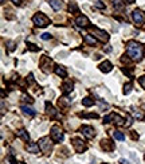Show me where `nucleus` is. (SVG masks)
Instances as JSON below:
<instances>
[{
    "instance_id": "a211bd4d",
    "label": "nucleus",
    "mask_w": 145,
    "mask_h": 164,
    "mask_svg": "<svg viewBox=\"0 0 145 164\" xmlns=\"http://www.w3.org/2000/svg\"><path fill=\"white\" fill-rule=\"evenodd\" d=\"M110 116H112V120L117 126H121L125 124V122H124V117H121V116H118L117 113H110Z\"/></svg>"
},
{
    "instance_id": "f03ea898",
    "label": "nucleus",
    "mask_w": 145,
    "mask_h": 164,
    "mask_svg": "<svg viewBox=\"0 0 145 164\" xmlns=\"http://www.w3.org/2000/svg\"><path fill=\"white\" fill-rule=\"evenodd\" d=\"M32 22H34V24H35V26L42 27V28H43V27H47L50 24V19L47 18L45 13H42V12L35 13V15L32 16Z\"/></svg>"
},
{
    "instance_id": "c9c22d12",
    "label": "nucleus",
    "mask_w": 145,
    "mask_h": 164,
    "mask_svg": "<svg viewBox=\"0 0 145 164\" xmlns=\"http://www.w3.org/2000/svg\"><path fill=\"white\" fill-rule=\"evenodd\" d=\"M13 3H15V4H20V0H12Z\"/></svg>"
},
{
    "instance_id": "4be33fe9",
    "label": "nucleus",
    "mask_w": 145,
    "mask_h": 164,
    "mask_svg": "<svg viewBox=\"0 0 145 164\" xmlns=\"http://www.w3.org/2000/svg\"><path fill=\"white\" fill-rule=\"evenodd\" d=\"M83 39H85V42L87 44H90V46H94V44L97 43V39L94 38V36H92V35H87V34L83 36Z\"/></svg>"
},
{
    "instance_id": "5701e85b",
    "label": "nucleus",
    "mask_w": 145,
    "mask_h": 164,
    "mask_svg": "<svg viewBox=\"0 0 145 164\" xmlns=\"http://www.w3.org/2000/svg\"><path fill=\"white\" fill-rule=\"evenodd\" d=\"M113 136H114V139L118 140V141H124V140H125V135H124V133H121V132H118V131L113 132Z\"/></svg>"
},
{
    "instance_id": "aec40b11",
    "label": "nucleus",
    "mask_w": 145,
    "mask_h": 164,
    "mask_svg": "<svg viewBox=\"0 0 145 164\" xmlns=\"http://www.w3.org/2000/svg\"><path fill=\"white\" fill-rule=\"evenodd\" d=\"M18 137L24 140V141H30V133L27 132L24 128H22V129H19L18 131Z\"/></svg>"
},
{
    "instance_id": "4c0bfd02",
    "label": "nucleus",
    "mask_w": 145,
    "mask_h": 164,
    "mask_svg": "<svg viewBox=\"0 0 145 164\" xmlns=\"http://www.w3.org/2000/svg\"><path fill=\"white\" fill-rule=\"evenodd\" d=\"M19 164H24V163H19Z\"/></svg>"
},
{
    "instance_id": "58836bf2",
    "label": "nucleus",
    "mask_w": 145,
    "mask_h": 164,
    "mask_svg": "<svg viewBox=\"0 0 145 164\" xmlns=\"http://www.w3.org/2000/svg\"><path fill=\"white\" fill-rule=\"evenodd\" d=\"M144 159H145V156H144Z\"/></svg>"
},
{
    "instance_id": "6ab92c4d",
    "label": "nucleus",
    "mask_w": 145,
    "mask_h": 164,
    "mask_svg": "<svg viewBox=\"0 0 145 164\" xmlns=\"http://www.w3.org/2000/svg\"><path fill=\"white\" fill-rule=\"evenodd\" d=\"M22 112L24 113L26 116H30V117H32V116H35L36 114V112L34 110V109L31 106H28V105H22Z\"/></svg>"
},
{
    "instance_id": "f257e3e1",
    "label": "nucleus",
    "mask_w": 145,
    "mask_h": 164,
    "mask_svg": "<svg viewBox=\"0 0 145 164\" xmlns=\"http://www.w3.org/2000/svg\"><path fill=\"white\" fill-rule=\"evenodd\" d=\"M126 54L133 61H141L145 55V47L136 40H129L126 43Z\"/></svg>"
},
{
    "instance_id": "9d476101",
    "label": "nucleus",
    "mask_w": 145,
    "mask_h": 164,
    "mask_svg": "<svg viewBox=\"0 0 145 164\" xmlns=\"http://www.w3.org/2000/svg\"><path fill=\"white\" fill-rule=\"evenodd\" d=\"M101 148L106 152H112L116 149V145H114V143H112L110 140L105 139V140H101Z\"/></svg>"
},
{
    "instance_id": "4468645a",
    "label": "nucleus",
    "mask_w": 145,
    "mask_h": 164,
    "mask_svg": "<svg viewBox=\"0 0 145 164\" xmlns=\"http://www.w3.org/2000/svg\"><path fill=\"white\" fill-rule=\"evenodd\" d=\"M46 110H47V113L51 116V117H59V114H58V112H56V109L54 108L49 101L46 102Z\"/></svg>"
},
{
    "instance_id": "f704fd0d",
    "label": "nucleus",
    "mask_w": 145,
    "mask_h": 164,
    "mask_svg": "<svg viewBox=\"0 0 145 164\" xmlns=\"http://www.w3.org/2000/svg\"><path fill=\"white\" fill-rule=\"evenodd\" d=\"M13 49H15V47H13V43L11 42V43H9V50H11V51H12Z\"/></svg>"
},
{
    "instance_id": "7c9ffc66",
    "label": "nucleus",
    "mask_w": 145,
    "mask_h": 164,
    "mask_svg": "<svg viewBox=\"0 0 145 164\" xmlns=\"http://www.w3.org/2000/svg\"><path fill=\"white\" fill-rule=\"evenodd\" d=\"M94 6H96L97 8H101V9H103V8H105V4H103L102 2H96V4H94Z\"/></svg>"
},
{
    "instance_id": "b1692460",
    "label": "nucleus",
    "mask_w": 145,
    "mask_h": 164,
    "mask_svg": "<svg viewBox=\"0 0 145 164\" xmlns=\"http://www.w3.org/2000/svg\"><path fill=\"white\" fill-rule=\"evenodd\" d=\"M113 7L116 9H122L124 7H125V3H122L121 0H114V2H113Z\"/></svg>"
},
{
    "instance_id": "a878e982",
    "label": "nucleus",
    "mask_w": 145,
    "mask_h": 164,
    "mask_svg": "<svg viewBox=\"0 0 145 164\" xmlns=\"http://www.w3.org/2000/svg\"><path fill=\"white\" fill-rule=\"evenodd\" d=\"M133 116L137 118V120H143V118L145 117V116H144L143 113H141V112L139 110V109H136V110H133Z\"/></svg>"
},
{
    "instance_id": "7ed1b4c3",
    "label": "nucleus",
    "mask_w": 145,
    "mask_h": 164,
    "mask_svg": "<svg viewBox=\"0 0 145 164\" xmlns=\"http://www.w3.org/2000/svg\"><path fill=\"white\" fill-rule=\"evenodd\" d=\"M50 136H51V140L54 143H60L63 141V131L59 125H54L50 131Z\"/></svg>"
},
{
    "instance_id": "bb28decb",
    "label": "nucleus",
    "mask_w": 145,
    "mask_h": 164,
    "mask_svg": "<svg viewBox=\"0 0 145 164\" xmlns=\"http://www.w3.org/2000/svg\"><path fill=\"white\" fill-rule=\"evenodd\" d=\"M130 91H132V84L124 85V94H129Z\"/></svg>"
},
{
    "instance_id": "ddd939ff",
    "label": "nucleus",
    "mask_w": 145,
    "mask_h": 164,
    "mask_svg": "<svg viewBox=\"0 0 145 164\" xmlns=\"http://www.w3.org/2000/svg\"><path fill=\"white\" fill-rule=\"evenodd\" d=\"M26 149L30 153H40V147L38 145V143H30V144H27Z\"/></svg>"
},
{
    "instance_id": "1a4fd4ad",
    "label": "nucleus",
    "mask_w": 145,
    "mask_h": 164,
    "mask_svg": "<svg viewBox=\"0 0 145 164\" xmlns=\"http://www.w3.org/2000/svg\"><path fill=\"white\" fill-rule=\"evenodd\" d=\"M51 65H53V61L50 59L49 57H47V55L42 57V59H40V67H42V70L45 71V73H49V71H50L49 67L51 66Z\"/></svg>"
},
{
    "instance_id": "0eeeda50",
    "label": "nucleus",
    "mask_w": 145,
    "mask_h": 164,
    "mask_svg": "<svg viewBox=\"0 0 145 164\" xmlns=\"http://www.w3.org/2000/svg\"><path fill=\"white\" fill-rule=\"evenodd\" d=\"M38 145L40 147V149H42L43 152H49L50 149H51V140H50V137H42V139H39Z\"/></svg>"
},
{
    "instance_id": "393cba45",
    "label": "nucleus",
    "mask_w": 145,
    "mask_h": 164,
    "mask_svg": "<svg viewBox=\"0 0 145 164\" xmlns=\"http://www.w3.org/2000/svg\"><path fill=\"white\" fill-rule=\"evenodd\" d=\"M69 11L71 12V13H78V11H79V9H78V6H77L74 2L70 3V4H69Z\"/></svg>"
},
{
    "instance_id": "c756f323",
    "label": "nucleus",
    "mask_w": 145,
    "mask_h": 164,
    "mask_svg": "<svg viewBox=\"0 0 145 164\" xmlns=\"http://www.w3.org/2000/svg\"><path fill=\"white\" fill-rule=\"evenodd\" d=\"M40 38H42L43 40H49V39H51V35H50L49 32H45V34H42V35H40Z\"/></svg>"
},
{
    "instance_id": "39448f33",
    "label": "nucleus",
    "mask_w": 145,
    "mask_h": 164,
    "mask_svg": "<svg viewBox=\"0 0 145 164\" xmlns=\"http://www.w3.org/2000/svg\"><path fill=\"white\" fill-rule=\"evenodd\" d=\"M73 147L75 148V151L78 152V153H82V152H85L86 149H87V147L85 144V141H83L82 139H79V137H75V139H73Z\"/></svg>"
},
{
    "instance_id": "dca6fc26",
    "label": "nucleus",
    "mask_w": 145,
    "mask_h": 164,
    "mask_svg": "<svg viewBox=\"0 0 145 164\" xmlns=\"http://www.w3.org/2000/svg\"><path fill=\"white\" fill-rule=\"evenodd\" d=\"M54 71H55V74H56L58 77H60V78H66V77H67V71H66V69H65L63 66H60V65L55 66Z\"/></svg>"
},
{
    "instance_id": "e433bc0d",
    "label": "nucleus",
    "mask_w": 145,
    "mask_h": 164,
    "mask_svg": "<svg viewBox=\"0 0 145 164\" xmlns=\"http://www.w3.org/2000/svg\"><path fill=\"white\" fill-rule=\"evenodd\" d=\"M4 2H5V0H2V3H4Z\"/></svg>"
},
{
    "instance_id": "6e6552de",
    "label": "nucleus",
    "mask_w": 145,
    "mask_h": 164,
    "mask_svg": "<svg viewBox=\"0 0 145 164\" xmlns=\"http://www.w3.org/2000/svg\"><path fill=\"white\" fill-rule=\"evenodd\" d=\"M81 132H82V135L87 139H93L94 136H96V129L90 125H82L81 126Z\"/></svg>"
},
{
    "instance_id": "2eb2a0df",
    "label": "nucleus",
    "mask_w": 145,
    "mask_h": 164,
    "mask_svg": "<svg viewBox=\"0 0 145 164\" xmlns=\"http://www.w3.org/2000/svg\"><path fill=\"white\" fill-rule=\"evenodd\" d=\"M73 89H74V84L71 81H66L65 84L62 85V91L65 94H69V93H71L73 91Z\"/></svg>"
},
{
    "instance_id": "c85d7f7f",
    "label": "nucleus",
    "mask_w": 145,
    "mask_h": 164,
    "mask_svg": "<svg viewBox=\"0 0 145 164\" xmlns=\"http://www.w3.org/2000/svg\"><path fill=\"white\" fill-rule=\"evenodd\" d=\"M81 117H85V118H97L98 114L97 113H89V114H81Z\"/></svg>"
},
{
    "instance_id": "cd10ccee",
    "label": "nucleus",
    "mask_w": 145,
    "mask_h": 164,
    "mask_svg": "<svg viewBox=\"0 0 145 164\" xmlns=\"http://www.w3.org/2000/svg\"><path fill=\"white\" fill-rule=\"evenodd\" d=\"M27 47H28V50H31V51H39V47L36 46V44H34V43H27Z\"/></svg>"
},
{
    "instance_id": "f8f14e48",
    "label": "nucleus",
    "mask_w": 145,
    "mask_h": 164,
    "mask_svg": "<svg viewBox=\"0 0 145 164\" xmlns=\"http://www.w3.org/2000/svg\"><path fill=\"white\" fill-rule=\"evenodd\" d=\"M98 67H100V70L102 71V73H110L112 69H113V65H112V62H109V61H103Z\"/></svg>"
},
{
    "instance_id": "9b49d317",
    "label": "nucleus",
    "mask_w": 145,
    "mask_h": 164,
    "mask_svg": "<svg viewBox=\"0 0 145 164\" xmlns=\"http://www.w3.org/2000/svg\"><path fill=\"white\" fill-rule=\"evenodd\" d=\"M75 24L81 27V28H85V27H87L90 24V22H89V18H87L86 15H79L78 18L75 19Z\"/></svg>"
},
{
    "instance_id": "20e7f679",
    "label": "nucleus",
    "mask_w": 145,
    "mask_h": 164,
    "mask_svg": "<svg viewBox=\"0 0 145 164\" xmlns=\"http://www.w3.org/2000/svg\"><path fill=\"white\" fill-rule=\"evenodd\" d=\"M92 34H93L94 38L100 39L101 42H107V40H109V34H107L106 31H103V30H101V28L93 27V28H92Z\"/></svg>"
},
{
    "instance_id": "2f4dec72",
    "label": "nucleus",
    "mask_w": 145,
    "mask_h": 164,
    "mask_svg": "<svg viewBox=\"0 0 145 164\" xmlns=\"http://www.w3.org/2000/svg\"><path fill=\"white\" fill-rule=\"evenodd\" d=\"M8 162L11 163V164H19V163H18V162H16V160H15V158H13L12 155H9V156H8Z\"/></svg>"
},
{
    "instance_id": "72a5a7b5",
    "label": "nucleus",
    "mask_w": 145,
    "mask_h": 164,
    "mask_svg": "<svg viewBox=\"0 0 145 164\" xmlns=\"http://www.w3.org/2000/svg\"><path fill=\"white\" fill-rule=\"evenodd\" d=\"M134 2H136V0H124V3H126V4H133Z\"/></svg>"
},
{
    "instance_id": "a19ab883",
    "label": "nucleus",
    "mask_w": 145,
    "mask_h": 164,
    "mask_svg": "<svg viewBox=\"0 0 145 164\" xmlns=\"http://www.w3.org/2000/svg\"><path fill=\"white\" fill-rule=\"evenodd\" d=\"M144 118H145V117H144Z\"/></svg>"
},
{
    "instance_id": "473e14b6",
    "label": "nucleus",
    "mask_w": 145,
    "mask_h": 164,
    "mask_svg": "<svg viewBox=\"0 0 145 164\" xmlns=\"http://www.w3.org/2000/svg\"><path fill=\"white\" fill-rule=\"evenodd\" d=\"M139 82H140L141 86L145 89V77H140V78H139Z\"/></svg>"
},
{
    "instance_id": "412c9836",
    "label": "nucleus",
    "mask_w": 145,
    "mask_h": 164,
    "mask_svg": "<svg viewBox=\"0 0 145 164\" xmlns=\"http://www.w3.org/2000/svg\"><path fill=\"white\" fill-rule=\"evenodd\" d=\"M94 104H96V101H94L92 97H85V98H82V105H83V106L90 108V106H93Z\"/></svg>"
},
{
    "instance_id": "ea45409f",
    "label": "nucleus",
    "mask_w": 145,
    "mask_h": 164,
    "mask_svg": "<svg viewBox=\"0 0 145 164\" xmlns=\"http://www.w3.org/2000/svg\"><path fill=\"white\" fill-rule=\"evenodd\" d=\"M103 164H106V163H103Z\"/></svg>"
},
{
    "instance_id": "423d86ee",
    "label": "nucleus",
    "mask_w": 145,
    "mask_h": 164,
    "mask_svg": "<svg viewBox=\"0 0 145 164\" xmlns=\"http://www.w3.org/2000/svg\"><path fill=\"white\" fill-rule=\"evenodd\" d=\"M132 19L136 24H144L145 22V13L141 9H133L132 12Z\"/></svg>"
},
{
    "instance_id": "f3484780",
    "label": "nucleus",
    "mask_w": 145,
    "mask_h": 164,
    "mask_svg": "<svg viewBox=\"0 0 145 164\" xmlns=\"http://www.w3.org/2000/svg\"><path fill=\"white\" fill-rule=\"evenodd\" d=\"M47 2L54 11H59L62 8V0H47Z\"/></svg>"
}]
</instances>
